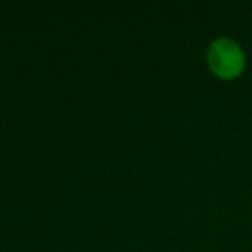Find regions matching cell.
Wrapping results in <instances>:
<instances>
[{
  "mask_svg": "<svg viewBox=\"0 0 252 252\" xmlns=\"http://www.w3.org/2000/svg\"><path fill=\"white\" fill-rule=\"evenodd\" d=\"M206 63L216 78L230 81L238 78L247 66V56L240 43L230 36L211 40L206 50Z\"/></svg>",
  "mask_w": 252,
  "mask_h": 252,
  "instance_id": "1",
  "label": "cell"
}]
</instances>
